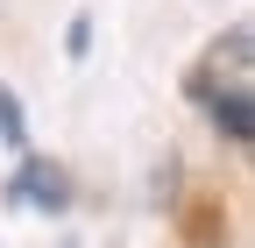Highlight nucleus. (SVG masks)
I'll return each mask as SVG.
<instances>
[{"instance_id":"7ed1b4c3","label":"nucleus","mask_w":255,"mask_h":248,"mask_svg":"<svg viewBox=\"0 0 255 248\" xmlns=\"http://www.w3.org/2000/svg\"><path fill=\"white\" fill-rule=\"evenodd\" d=\"M213 128H227V142H248L255 135V85H234V92H213Z\"/></svg>"},{"instance_id":"39448f33","label":"nucleus","mask_w":255,"mask_h":248,"mask_svg":"<svg viewBox=\"0 0 255 248\" xmlns=\"http://www.w3.org/2000/svg\"><path fill=\"white\" fill-rule=\"evenodd\" d=\"M64 50H71V64H85V50H92V14H71V28H64Z\"/></svg>"},{"instance_id":"f03ea898","label":"nucleus","mask_w":255,"mask_h":248,"mask_svg":"<svg viewBox=\"0 0 255 248\" xmlns=\"http://www.w3.org/2000/svg\"><path fill=\"white\" fill-rule=\"evenodd\" d=\"M7 199L14 206H36V213H64L71 206V170L50 163V156H21V170L7 177Z\"/></svg>"},{"instance_id":"f257e3e1","label":"nucleus","mask_w":255,"mask_h":248,"mask_svg":"<svg viewBox=\"0 0 255 248\" xmlns=\"http://www.w3.org/2000/svg\"><path fill=\"white\" fill-rule=\"evenodd\" d=\"M255 64V36H248V21H234L227 36H220L206 57H199V78H191V100H213V92H234V85H255L248 78Z\"/></svg>"},{"instance_id":"20e7f679","label":"nucleus","mask_w":255,"mask_h":248,"mask_svg":"<svg viewBox=\"0 0 255 248\" xmlns=\"http://www.w3.org/2000/svg\"><path fill=\"white\" fill-rule=\"evenodd\" d=\"M0 142H7V149L28 142V114H21V100H14L7 85H0Z\"/></svg>"},{"instance_id":"423d86ee","label":"nucleus","mask_w":255,"mask_h":248,"mask_svg":"<svg viewBox=\"0 0 255 248\" xmlns=\"http://www.w3.org/2000/svg\"><path fill=\"white\" fill-rule=\"evenodd\" d=\"M206 7H227V0H206Z\"/></svg>"}]
</instances>
